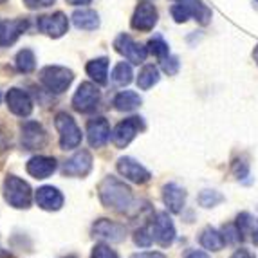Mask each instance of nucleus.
<instances>
[{
  "instance_id": "obj_1",
  "label": "nucleus",
  "mask_w": 258,
  "mask_h": 258,
  "mask_svg": "<svg viewBox=\"0 0 258 258\" xmlns=\"http://www.w3.org/2000/svg\"><path fill=\"white\" fill-rule=\"evenodd\" d=\"M98 195L99 201L105 208L117 213H123L132 206V189L125 184L123 181H119L117 177H105L103 181L98 186Z\"/></svg>"
},
{
  "instance_id": "obj_2",
  "label": "nucleus",
  "mask_w": 258,
  "mask_h": 258,
  "mask_svg": "<svg viewBox=\"0 0 258 258\" xmlns=\"http://www.w3.org/2000/svg\"><path fill=\"white\" fill-rule=\"evenodd\" d=\"M4 199L9 206L17 210H27L33 203V189L20 177L8 175L4 181Z\"/></svg>"
},
{
  "instance_id": "obj_3",
  "label": "nucleus",
  "mask_w": 258,
  "mask_h": 258,
  "mask_svg": "<svg viewBox=\"0 0 258 258\" xmlns=\"http://www.w3.org/2000/svg\"><path fill=\"white\" fill-rule=\"evenodd\" d=\"M74 74L67 67H60V65H49V67H43L40 71V82L42 85L47 89L49 92H54V94H61L69 89V85L73 83Z\"/></svg>"
},
{
  "instance_id": "obj_4",
  "label": "nucleus",
  "mask_w": 258,
  "mask_h": 258,
  "mask_svg": "<svg viewBox=\"0 0 258 258\" xmlns=\"http://www.w3.org/2000/svg\"><path fill=\"white\" fill-rule=\"evenodd\" d=\"M54 126L60 134V147L61 150H73L80 147L82 143V130L78 128L76 121L67 112H60L54 117Z\"/></svg>"
},
{
  "instance_id": "obj_5",
  "label": "nucleus",
  "mask_w": 258,
  "mask_h": 258,
  "mask_svg": "<svg viewBox=\"0 0 258 258\" xmlns=\"http://www.w3.org/2000/svg\"><path fill=\"white\" fill-rule=\"evenodd\" d=\"M99 89L91 82H83L78 87L76 94L73 96V107L74 110L82 112V114H89V112L96 110L99 103Z\"/></svg>"
},
{
  "instance_id": "obj_6",
  "label": "nucleus",
  "mask_w": 258,
  "mask_h": 258,
  "mask_svg": "<svg viewBox=\"0 0 258 258\" xmlns=\"http://www.w3.org/2000/svg\"><path fill=\"white\" fill-rule=\"evenodd\" d=\"M114 49L119 52L121 56H125L126 60L134 65L145 63L148 56V47H143L141 43H138L132 36L128 35H119L114 40Z\"/></svg>"
},
{
  "instance_id": "obj_7",
  "label": "nucleus",
  "mask_w": 258,
  "mask_h": 258,
  "mask_svg": "<svg viewBox=\"0 0 258 258\" xmlns=\"http://www.w3.org/2000/svg\"><path fill=\"white\" fill-rule=\"evenodd\" d=\"M145 128V123H143V117H128V119H123L119 125L114 128L112 132V143L116 145L117 148H125L128 147L130 143L134 141V138L139 134V130Z\"/></svg>"
},
{
  "instance_id": "obj_8",
  "label": "nucleus",
  "mask_w": 258,
  "mask_h": 258,
  "mask_svg": "<svg viewBox=\"0 0 258 258\" xmlns=\"http://www.w3.org/2000/svg\"><path fill=\"white\" fill-rule=\"evenodd\" d=\"M92 237L98 238V240L117 244V242H123L126 238V228L123 224L114 222V220L99 219L92 226Z\"/></svg>"
},
{
  "instance_id": "obj_9",
  "label": "nucleus",
  "mask_w": 258,
  "mask_h": 258,
  "mask_svg": "<svg viewBox=\"0 0 258 258\" xmlns=\"http://www.w3.org/2000/svg\"><path fill=\"white\" fill-rule=\"evenodd\" d=\"M157 20H159V13H157L155 6L152 2H148V0H143L141 4L136 8V11H134L130 24H132V29L148 33V31H152L155 27Z\"/></svg>"
},
{
  "instance_id": "obj_10",
  "label": "nucleus",
  "mask_w": 258,
  "mask_h": 258,
  "mask_svg": "<svg viewBox=\"0 0 258 258\" xmlns=\"http://www.w3.org/2000/svg\"><path fill=\"white\" fill-rule=\"evenodd\" d=\"M116 166L121 175L128 179L130 182H136V184H145V182L150 181L152 177V173L148 172L147 168L139 164L136 159H132V157H121V159H117Z\"/></svg>"
},
{
  "instance_id": "obj_11",
  "label": "nucleus",
  "mask_w": 258,
  "mask_h": 258,
  "mask_svg": "<svg viewBox=\"0 0 258 258\" xmlns=\"http://www.w3.org/2000/svg\"><path fill=\"white\" fill-rule=\"evenodd\" d=\"M92 170V155L87 150H80L63 163L61 172L67 177H85Z\"/></svg>"
},
{
  "instance_id": "obj_12",
  "label": "nucleus",
  "mask_w": 258,
  "mask_h": 258,
  "mask_svg": "<svg viewBox=\"0 0 258 258\" xmlns=\"http://www.w3.org/2000/svg\"><path fill=\"white\" fill-rule=\"evenodd\" d=\"M47 141V134L43 126L36 121H26L22 125V147L26 150H38L45 147Z\"/></svg>"
},
{
  "instance_id": "obj_13",
  "label": "nucleus",
  "mask_w": 258,
  "mask_h": 258,
  "mask_svg": "<svg viewBox=\"0 0 258 258\" xmlns=\"http://www.w3.org/2000/svg\"><path fill=\"white\" fill-rule=\"evenodd\" d=\"M152 233H154V240L163 247H168L175 240V226L168 213H157L155 220L152 222Z\"/></svg>"
},
{
  "instance_id": "obj_14",
  "label": "nucleus",
  "mask_w": 258,
  "mask_h": 258,
  "mask_svg": "<svg viewBox=\"0 0 258 258\" xmlns=\"http://www.w3.org/2000/svg\"><path fill=\"white\" fill-rule=\"evenodd\" d=\"M87 139L92 148L105 147L110 139V125L105 117H92L87 123Z\"/></svg>"
},
{
  "instance_id": "obj_15",
  "label": "nucleus",
  "mask_w": 258,
  "mask_h": 258,
  "mask_svg": "<svg viewBox=\"0 0 258 258\" xmlns=\"http://www.w3.org/2000/svg\"><path fill=\"white\" fill-rule=\"evenodd\" d=\"M6 101H8V108L18 117H27L33 112V99L29 98L26 91L22 89H9L6 94Z\"/></svg>"
},
{
  "instance_id": "obj_16",
  "label": "nucleus",
  "mask_w": 258,
  "mask_h": 258,
  "mask_svg": "<svg viewBox=\"0 0 258 258\" xmlns=\"http://www.w3.org/2000/svg\"><path fill=\"white\" fill-rule=\"evenodd\" d=\"M38 29L51 38H60L69 29V20L60 11L54 15H45V17L38 18Z\"/></svg>"
},
{
  "instance_id": "obj_17",
  "label": "nucleus",
  "mask_w": 258,
  "mask_h": 258,
  "mask_svg": "<svg viewBox=\"0 0 258 258\" xmlns=\"http://www.w3.org/2000/svg\"><path fill=\"white\" fill-rule=\"evenodd\" d=\"M56 159L54 157H45V155H35L31 157L26 164V170L31 177L35 179H47L56 172Z\"/></svg>"
},
{
  "instance_id": "obj_18",
  "label": "nucleus",
  "mask_w": 258,
  "mask_h": 258,
  "mask_svg": "<svg viewBox=\"0 0 258 258\" xmlns=\"http://www.w3.org/2000/svg\"><path fill=\"white\" fill-rule=\"evenodd\" d=\"M36 204L45 211H58L63 206V195L54 186H42L36 189Z\"/></svg>"
},
{
  "instance_id": "obj_19",
  "label": "nucleus",
  "mask_w": 258,
  "mask_h": 258,
  "mask_svg": "<svg viewBox=\"0 0 258 258\" xmlns=\"http://www.w3.org/2000/svg\"><path fill=\"white\" fill-rule=\"evenodd\" d=\"M27 29V20H4L0 22V47L15 43L24 31Z\"/></svg>"
},
{
  "instance_id": "obj_20",
  "label": "nucleus",
  "mask_w": 258,
  "mask_h": 258,
  "mask_svg": "<svg viewBox=\"0 0 258 258\" xmlns=\"http://www.w3.org/2000/svg\"><path fill=\"white\" fill-rule=\"evenodd\" d=\"M163 201L172 213H181L186 204V191L175 182H168L163 188Z\"/></svg>"
},
{
  "instance_id": "obj_21",
  "label": "nucleus",
  "mask_w": 258,
  "mask_h": 258,
  "mask_svg": "<svg viewBox=\"0 0 258 258\" xmlns=\"http://www.w3.org/2000/svg\"><path fill=\"white\" fill-rule=\"evenodd\" d=\"M177 4H182L191 11L195 20L201 24V26H208L211 22V9L204 4L203 0H173Z\"/></svg>"
},
{
  "instance_id": "obj_22",
  "label": "nucleus",
  "mask_w": 258,
  "mask_h": 258,
  "mask_svg": "<svg viewBox=\"0 0 258 258\" xmlns=\"http://www.w3.org/2000/svg\"><path fill=\"white\" fill-rule=\"evenodd\" d=\"M73 22L78 29L94 31L99 27V17L92 9H78L73 13Z\"/></svg>"
},
{
  "instance_id": "obj_23",
  "label": "nucleus",
  "mask_w": 258,
  "mask_h": 258,
  "mask_svg": "<svg viewBox=\"0 0 258 258\" xmlns=\"http://www.w3.org/2000/svg\"><path fill=\"white\" fill-rule=\"evenodd\" d=\"M143 103L141 96L134 91H123L114 98V108L119 112H132Z\"/></svg>"
},
{
  "instance_id": "obj_24",
  "label": "nucleus",
  "mask_w": 258,
  "mask_h": 258,
  "mask_svg": "<svg viewBox=\"0 0 258 258\" xmlns=\"http://www.w3.org/2000/svg\"><path fill=\"white\" fill-rule=\"evenodd\" d=\"M87 74L94 80L99 85H105L107 83V76H108V60L107 58H96V60H91L85 67Z\"/></svg>"
},
{
  "instance_id": "obj_25",
  "label": "nucleus",
  "mask_w": 258,
  "mask_h": 258,
  "mask_svg": "<svg viewBox=\"0 0 258 258\" xmlns=\"http://www.w3.org/2000/svg\"><path fill=\"white\" fill-rule=\"evenodd\" d=\"M201 245L208 251H220L226 244V238H224L222 233H219L215 228H206L201 233V238H199Z\"/></svg>"
},
{
  "instance_id": "obj_26",
  "label": "nucleus",
  "mask_w": 258,
  "mask_h": 258,
  "mask_svg": "<svg viewBox=\"0 0 258 258\" xmlns=\"http://www.w3.org/2000/svg\"><path fill=\"white\" fill-rule=\"evenodd\" d=\"M161 80V73L159 69L155 67V65L148 63L145 65L141 71H139L138 74V87L141 89V91H148V89H152L154 85H157Z\"/></svg>"
},
{
  "instance_id": "obj_27",
  "label": "nucleus",
  "mask_w": 258,
  "mask_h": 258,
  "mask_svg": "<svg viewBox=\"0 0 258 258\" xmlns=\"http://www.w3.org/2000/svg\"><path fill=\"white\" fill-rule=\"evenodd\" d=\"M15 65H17V69L24 74L33 73L36 67L35 52L31 51V49H22V51L17 54V58H15Z\"/></svg>"
},
{
  "instance_id": "obj_28",
  "label": "nucleus",
  "mask_w": 258,
  "mask_h": 258,
  "mask_svg": "<svg viewBox=\"0 0 258 258\" xmlns=\"http://www.w3.org/2000/svg\"><path fill=\"white\" fill-rule=\"evenodd\" d=\"M132 67H130L128 63H125V61H119V63L114 67V71H112V82H114V85L117 87H125L128 85L130 82H132Z\"/></svg>"
},
{
  "instance_id": "obj_29",
  "label": "nucleus",
  "mask_w": 258,
  "mask_h": 258,
  "mask_svg": "<svg viewBox=\"0 0 258 258\" xmlns=\"http://www.w3.org/2000/svg\"><path fill=\"white\" fill-rule=\"evenodd\" d=\"M148 52L154 54L155 58L163 60V58H166V56L170 54V47H168V43L164 42L163 36L155 35L154 38H150V42H148Z\"/></svg>"
},
{
  "instance_id": "obj_30",
  "label": "nucleus",
  "mask_w": 258,
  "mask_h": 258,
  "mask_svg": "<svg viewBox=\"0 0 258 258\" xmlns=\"http://www.w3.org/2000/svg\"><path fill=\"white\" fill-rule=\"evenodd\" d=\"M220 203H224V195L217 189H204L199 195V204L203 208H215Z\"/></svg>"
},
{
  "instance_id": "obj_31",
  "label": "nucleus",
  "mask_w": 258,
  "mask_h": 258,
  "mask_svg": "<svg viewBox=\"0 0 258 258\" xmlns=\"http://www.w3.org/2000/svg\"><path fill=\"white\" fill-rule=\"evenodd\" d=\"M134 242L139 247H150L154 242V233H152V226H145V228L138 229L134 235Z\"/></svg>"
},
{
  "instance_id": "obj_32",
  "label": "nucleus",
  "mask_w": 258,
  "mask_h": 258,
  "mask_svg": "<svg viewBox=\"0 0 258 258\" xmlns=\"http://www.w3.org/2000/svg\"><path fill=\"white\" fill-rule=\"evenodd\" d=\"M170 15H172V18L177 22V24H184V22H188L189 18H194V15H191V11H189L186 6L182 4H172L170 6Z\"/></svg>"
},
{
  "instance_id": "obj_33",
  "label": "nucleus",
  "mask_w": 258,
  "mask_h": 258,
  "mask_svg": "<svg viewBox=\"0 0 258 258\" xmlns=\"http://www.w3.org/2000/svg\"><path fill=\"white\" fill-rule=\"evenodd\" d=\"M161 69H163L168 76H175V74L179 73V69H181V61H179V58H177V56L168 54L166 58H163V60H161Z\"/></svg>"
},
{
  "instance_id": "obj_34",
  "label": "nucleus",
  "mask_w": 258,
  "mask_h": 258,
  "mask_svg": "<svg viewBox=\"0 0 258 258\" xmlns=\"http://www.w3.org/2000/svg\"><path fill=\"white\" fill-rule=\"evenodd\" d=\"M231 172L237 179H245L249 175V164L245 163L244 159H235L231 164Z\"/></svg>"
},
{
  "instance_id": "obj_35",
  "label": "nucleus",
  "mask_w": 258,
  "mask_h": 258,
  "mask_svg": "<svg viewBox=\"0 0 258 258\" xmlns=\"http://www.w3.org/2000/svg\"><path fill=\"white\" fill-rule=\"evenodd\" d=\"M224 238H226V242H231V244L242 240L240 229L237 228V224H228V226H224Z\"/></svg>"
},
{
  "instance_id": "obj_36",
  "label": "nucleus",
  "mask_w": 258,
  "mask_h": 258,
  "mask_svg": "<svg viewBox=\"0 0 258 258\" xmlns=\"http://www.w3.org/2000/svg\"><path fill=\"white\" fill-rule=\"evenodd\" d=\"M91 258H117V254H116V251H112L108 245L98 244V245H94Z\"/></svg>"
},
{
  "instance_id": "obj_37",
  "label": "nucleus",
  "mask_w": 258,
  "mask_h": 258,
  "mask_svg": "<svg viewBox=\"0 0 258 258\" xmlns=\"http://www.w3.org/2000/svg\"><path fill=\"white\" fill-rule=\"evenodd\" d=\"M237 228L240 229V235H242V238H244V235H247V231L253 228V220H251L249 213H240V215H238Z\"/></svg>"
},
{
  "instance_id": "obj_38",
  "label": "nucleus",
  "mask_w": 258,
  "mask_h": 258,
  "mask_svg": "<svg viewBox=\"0 0 258 258\" xmlns=\"http://www.w3.org/2000/svg\"><path fill=\"white\" fill-rule=\"evenodd\" d=\"M9 147H11V136L4 126H0V154L9 150Z\"/></svg>"
},
{
  "instance_id": "obj_39",
  "label": "nucleus",
  "mask_w": 258,
  "mask_h": 258,
  "mask_svg": "<svg viewBox=\"0 0 258 258\" xmlns=\"http://www.w3.org/2000/svg\"><path fill=\"white\" fill-rule=\"evenodd\" d=\"M56 0H24V4L29 9H40V8H49L54 4Z\"/></svg>"
},
{
  "instance_id": "obj_40",
  "label": "nucleus",
  "mask_w": 258,
  "mask_h": 258,
  "mask_svg": "<svg viewBox=\"0 0 258 258\" xmlns=\"http://www.w3.org/2000/svg\"><path fill=\"white\" fill-rule=\"evenodd\" d=\"M130 258H166L163 253H157V251H148V253H136Z\"/></svg>"
},
{
  "instance_id": "obj_41",
  "label": "nucleus",
  "mask_w": 258,
  "mask_h": 258,
  "mask_svg": "<svg viewBox=\"0 0 258 258\" xmlns=\"http://www.w3.org/2000/svg\"><path fill=\"white\" fill-rule=\"evenodd\" d=\"M231 258H254V256L247 249H237L231 254Z\"/></svg>"
},
{
  "instance_id": "obj_42",
  "label": "nucleus",
  "mask_w": 258,
  "mask_h": 258,
  "mask_svg": "<svg viewBox=\"0 0 258 258\" xmlns=\"http://www.w3.org/2000/svg\"><path fill=\"white\" fill-rule=\"evenodd\" d=\"M184 258H210L206 253H203V251H191V253H188Z\"/></svg>"
},
{
  "instance_id": "obj_43",
  "label": "nucleus",
  "mask_w": 258,
  "mask_h": 258,
  "mask_svg": "<svg viewBox=\"0 0 258 258\" xmlns=\"http://www.w3.org/2000/svg\"><path fill=\"white\" fill-rule=\"evenodd\" d=\"M92 0H67V4L71 6H85V4H91Z\"/></svg>"
},
{
  "instance_id": "obj_44",
  "label": "nucleus",
  "mask_w": 258,
  "mask_h": 258,
  "mask_svg": "<svg viewBox=\"0 0 258 258\" xmlns=\"http://www.w3.org/2000/svg\"><path fill=\"white\" fill-rule=\"evenodd\" d=\"M0 258H13V256H11V253H8L6 249H2V247H0Z\"/></svg>"
},
{
  "instance_id": "obj_45",
  "label": "nucleus",
  "mask_w": 258,
  "mask_h": 258,
  "mask_svg": "<svg viewBox=\"0 0 258 258\" xmlns=\"http://www.w3.org/2000/svg\"><path fill=\"white\" fill-rule=\"evenodd\" d=\"M253 242L258 245V222H256V229H254V233H253Z\"/></svg>"
},
{
  "instance_id": "obj_46",
  "label": "nucleus",
  "mask_w": 258,
  "mask_h": 258,
  "mask_svg": "<svg viewBox=\"0 0 258 258\" xmlns=\"http://www.w3.org/2000/svg\"><path fill=\"white\" fill-rule=\"evenodd\" d=\"M253 58H254V61L258 63V45L254 47V51H253Z\"/></svg>"
},
{
  "instance_id": "obj_47",
  "label": "nucleus",
  "mask_w": 258,
  "mask_h": 258,
  "mask_svg": "<svg viewBox=\"0 0 258 258\" xmlns=\"http://www.w3.org/2000/svg\"><path fill=\"white\" fill-rule=\"evenodd\" d=\"M2 2H6V0H0V4H2Z\"/></svg>"
},
{
  "instance_id": "obj_48",
  "label": "nucleus",
  "mask_w": 258,
  "mask_h": 258,
  "mask_svg": "<svg viewBox=\"0 0 258 258\" xmlns=\"http://www.w3.org/2000/svg\"><path fill=\"white\" fill-rule=\"evenodd\" d=\"M148 2H152V0H148Z\"/></svg>"
},
{
  "instance_id": "obj_49",
  "label": "nucleus",
  "mask_w": 258,
  "mask_h": 258,
  "mask_svg": "<svg viewBox=\"0 0 258 258\" xmlns=\"http://www.w3.org/2000/svg\"><path fill=\"white\" fill-rule=\"evenodd\" d=\"M256 2H258V0H256Z\"/></svg>"
}]
</instances>
